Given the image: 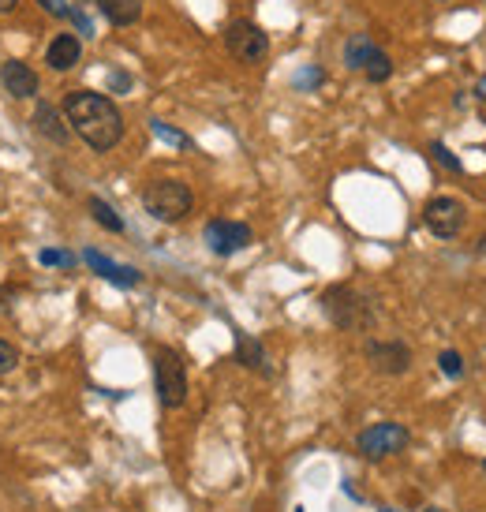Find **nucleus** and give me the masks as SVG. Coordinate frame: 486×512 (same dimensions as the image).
Segmentation results:
<instances>
[{
    "mask_svg": "<svg viewBox=\"0 0 486 512\" xmlns=\"http://www.w3.org/2000/svg\"><path fill=\"white\" fill-rule=\"evenodd\" d=\"M90 214H94V221H98L101 228H109V232H124V221H120V214H116L105 199H90Z\"/></svg>",
    "mask_w": 486,
    "mask_h": 512,
    "instance_id": "f3484780",
    "label": "nucleus"
},
{
    "mask_svg": "<svg viewBox=\"0 0 486 512\" xmlns=\"http://www.w3.org/2000/svg\"><path fill=\"white\" fill-rule=\"evenodd\" d=\"M38 262H42V266H75V255H68V251H53V247H49V251L38 255Z\"/></svg>",
    "mask_w": 486,
    "mask_h": 512,
    "instance_id": "4be33fe9",
    "label": "nucleus"
},
{
    "mask_svg": "<svg viewBox=\"0 0 486 512\" xmlns=\"http://www.w3.org/2000/svg\"><path fill=\"white\" fill-rule=\"evenodd\" d=\"M464 221H468V210H464V202L453 199V195H434V199L423 206V225H427L430 236H438V240L460 236Z\"/></svg>",
    "mask_w": 486,
    "mask_h": 512,
    "instance_id": "39448f33",
    "label": "nucleus"
},
{
    "mask_svg": "<svg viewBox=\"0 0 486 512\" xmlns=\"http://www.w3.org/2000/svg\"><path fill=\"white\" fill-rule=\"evenodd\" d=\"M64 120L98 154L113 150L124 139V116L113 105V98H105L98 90H72L64 98Z\"/></svg>",
    "mask_w": 486,
    "mask_h": 512,
    "instance_id": "f257e3e1",
    "label": "nucleus"
},
{
    "mask_svg": "<svg viewBox=\"0 0 486 512\" xmlns=\"http://www.w3.org/2000/svg\"><path fill=\"white\" fill-rule=\"evenodd\" d=\"M322 311L329 314V322L341 329H371L374 326V311L371 303L359 296L356 288L348 285H333L322 296Z\"/></svg>",
    "mask_w": 486,
    "mask_h": 512,
    "instance_id": "7ed1b4c3",
    "label": "nucleus"
},
{
    "mask_svg": "<svg viewBox=\"0 0 486 512\" xmlns=\"http://www.w3.org/2000/svg\"><path fill=\"white\" fill-rule=\"evenodd\" d=\"M225 45H229V53L240 64H258L270 53V38L251 19H232L229 27H225Z\"/></svg>",
    "mask_w": 486,
    "mask_h": 512,
    "instance_id": "423d86ee",
    "label": "nucleus"
},
{
    "mask_svg": "<svg viewBox=\"0 0 486 512\" xmlns=\"http://www.w3.org/2000/svg\"><path fill=\"white\" fill-rule=\"evenodd\" d=\"M38 4H45V12L57 15V19H64V15H72V8H68V0H38Z\"/></svg>",
    "mask_w": 486,
    "mask_h": 512,
    "instance_id": "b1692460",
    "label": "nucleus"
},
{
    "mask_svg": "<svg viewBox=\"0 0 486 512\" xmlns=\"http://www.w3.org/2000/svg\"><path fill=\"white\" fill-rule=\"evenodd\" d=\"M0 83L12 98H34L38 94V75L30 72L23 60H4L0 64Z\"/></svg>",
    "mask_w": 486,
    "mask_h": 512,
    "instance_id": "9b49d317",
    "label": "nucleus"
},
{
    "mask_svg": "<svg viewBox=\"0 0 486 512\" xmlns=\"http://www.w3.org/2000/svg\"><path fill=\"white\" fill-rule=\"evenodd\" d=\"M83 57V42L75 38V34H57L49 49H45V64L53 68V72H72L75 64Z\"/></svg>",
    "mask_w": 486,
    "mask_h": 512,
    "instance_id": "f8f14e48",
    "label": "nucleus"
},
{
    "mask_svg": "<svg viewBox=\"0 0 486 512\" xmlns=\"http://www.w3.org/2000/svg\"><path fill=\"white\" fill-rule=\"evenodd\" d=\"M83 262L90 266V270L98 273V277H105V281H113L116 288H135L139 281H143V273L131 270V266H120V262H113V258H105L101 251H83Z\"/></svg>",
    "mask_w": 486,
    "mask_h": 512,
    "instance_id": "9d476101",
    "label": "nucleus"
},
{
    "mask_svg": "<svg viewBox=\"0 0 486 512\" xmlns=\"http://www.w3.org/2000/svg\"><path fill=\"white\" fill-rule=\"evenodd\" d=\"M19 367V348H12L8 341H0V374Z\"/></svg>",
    "mask_w": 486,
    "mask_h": 512,
    "instance_id": "5701e85b",
    "label": "nucleus"
},
{
    "mask_svg": "<svg viewBox=\"0 0 486 512\" xmlns=\"http://www.w3.org/2000/svg\"><path fill=\"white\" fill-rule=\"evenodd\" d=\"M382 512H393V509H382Z\"/></svg>",
    "mask_w": 486,
    "mask_h": 512,
    "instance_id": "cd10ccee",
    "label": "nucleus"
},
{
    "mask_svg": "<svg viewBox=\"0 0 486 512\" xmlns=\"http://www.w3.org/2000/svg\"><path fill=\"white\" fill-rule=\"evenodd\" d=\"M363 72H367V79H371V83H386L389 75H393V60H389L386 53L378 49V53L367 60V68H363Z\"/></svg>",
    "mask_w": 486,
    "mask_h": 512,
    "instance_id": "a211bd4d",
    "label": "nucleus"
},
{
    "mask_svg": "<svg viewBox=\"0 0 486 512\" xmlns=\"http://www.w3.org/2000/svg\"><path fill=\"white\" fill-rule=\"evenodd\" d=\"M98 8L113 27H131L143 15V0H98Z\"/></svg>",
    "mask_w": 486,
    "mask_h": 512,
    "instance_id": "4468645a",
    "label": "nucleus"
},
{
    "mask_svg": "<svg viewBox=\"0 0 486 512\" xmlns=\"http://www.w3.org/2000/svg\"><path fill=\"white\" fill-rule=\"evenodd\" d=\"M438 367H442L445 378H460V374H464V359L449 348V352H442V356H438Z\"/></svg>",
    "mask_w": 486,
    "mask_h": 512,
    "instance_id": "aec40b11",
    "label": "nucleus"
},
{
    "mask_svg": "<svg viewBox=\"0 0 486 512\" xmlns=\"http://www.w3.org/2000/svg\"><path fill=\"white\" fill-rule=\"evenodd\" d=\"M367 359H371L374 370H382V374H404V370L412 367V348L401 341H371L367 344Z\"/></svg>",
    "mask_w": 486,
    "mask_h": 512,
    "instance_id": "1a4fd4ad",
    "label": "nucleus"
},
{
    "mask_svg": "<svg viewBox=\"0 0 486 512\" xmlns=\"http://www.w3.org/2000/svg\"><path fill=\"white\" fill-rule=\"evenodd\" d=\"M423 512H445V509H438V505H430V509H423Z\"/></svg>",
    "mask_w": 486,
    "mask_h": 512,
    "instance_id": "bb28decb",
    "label": "nucleus"
},
{
    "mask_svg": "<svg viewBox=\"0 0 486 512\" xmlns=\"http://www.w3.org/2000/svg\"><path fill=\"white\" fill-rule=\"evenodd\" d=\"M143 206L150 217H158L165 225H176V221H184V217L191 214L195 195H191V187L180 184V180H154V184L143 187Z\"/></svg>",
    "mask_w": 486,
    "mask_h": 512,
    "instance_id": "f03ea898",
    "label": "nucleus"
},
{
    "mask_svg": "<svg viewBox=\"0 0 486 512\" xmlns=\"http://www.w3.org/2000/svg\"><path fill=\"white\" fill-rule=\"evenodd\" d=\"M154 385H158L161 408H184L187 367H184V359H180V352L158 348V356H154Z\"/></svg>",
    "mask_w": 486,
    "mask_h": 512,
    "instance_id": "20e7f679",
    "label": "nucleus"
},
{
    "mask_svg": "<svg viewBox=\"0 0 486 512\" xmlns=\"http://www.w3.org/2000/svg\"><path fill=\"white\" fill-rule=\"evenodd\" d=\"M251 228L243 225V221H210L206 225V243H210V251L221 258L236 255L243 247H251Z\"/></svg>",
    "mask_w": 486,
    "mask_h": 512,
    "instance_id": "6e6552de",
    "label": "nucleus"
},
{
    "mask_svg": "<svg viewBox=\"0 0 486 512\" xmlns=\"http://www.w3.org/2000/svg\"><path fill=\"white\" fill-rule=\"evenodd\" d=\"M408 441H412V430L404 427V423H374V427H367L359 434L356 445L367 460H382V456L408 449Z\"/></svg>",
    "mask_w": 486,
    "mask_h": 512,
    "instance_id": "0eeeda50",
    "label": "nucleus"
},
{
    "mask_svg": "<svg viewBox=\"0 0 486 512\" xmlns=\"http://www.w3.org/2000/svg\"><path fill=\"white\" fill-rule=\"evenodd\" d=\"M15 4H19V0H0V12H12Z\"/></svg>",
    "mask_w": 486,
    "mask_h": 512,
    "instance_id": "a878e982",
    "label": "nucleus"
},
{
    "mask_svg": "<svg viewBox=\"0 0 486 512\" xmlns=\"http://www.w3.org/2000/svg\"><path fill=\"white\" fill-rule=\"evenodd\" d=\"M430 157H434L438 165H445V169H449V172H464V165H460L457 157L449 154V150H445L442 143H434V146H430Z\"/></svg>",
    "mask_w": 486,
    "mask_h": 512,
    "instance_id": "412c9836",
    "label": "nucleus"
},
{
    "mask_svg": "<svg viewBox=\"0 0 486 512\" xmlns=\"http://www.w3.org/2000/svg\"><path fill=\"white\" fill-rule=\"evenodd\" d=\"M483 468H486V464H483Z\"/></svg>",
    "mask_w": 486,
    "mask_h": 512,
    "instance_id": "c85d7f7f",
    "label": "nucleus"
},
{
    "mask_svg": "<svg viewBox=\"0 0 486 512\" xmlns=\"http://www.w3.org/2000/svg\"><path fill=\"white\" fill-rule=\"evenodd\" d=\"M315 83H322V72H318V68H307V72L296 75V86H315Z\"/></svg>",
    "mask_w": 486,
    "mask_h": 512,
    "instance_id": "393cba45",
    "label": "nucleus"
},
{
    "mask_svg": "<svg viewBox=\"0 0 486 512\" xmlns=\"http://www.w3.org/2000/svg\"><path fill=\"white\" fill-rule=\"evenodd\" d=\"M34 128H38V135H45V139H53V143H68V135H72V131H68V120H64V116L57 113V109H53V105H38V113H34Z\"/></svg>",
    "mask_w": 486,
    "mask_h": 512,
    "instance_id": "ddd939ff",
    "label": "nucleus"
},
{
    "mask_svg": "<svg viewBox=\"0 0 486 512\" xmlns=\"http://www.w3.org/2000/svg\"><path fill=\"white\" fill-rule=\"evenodd\" d=\"M374 53H378V45L371 42V34H352V38L344 42V64L356 68V72L367 68V60H371Z\"/></svg>",
    "mask_w": 486,
    "mask_h": 512,
    "instance_id": "2eb2a0df",
    "label": "nucleus"
},
{
    "mask_svg": "<svg viewBox=\"0 0 486 512\" xmlns=\"http://www.w3.org/2000/svg\"><path fill=\"white\" fill-rule=\"evenodd\" d=\"M236 359H240L247 370H262V374L270 370L266 367V352H262V344L251 341L247 333H236Z\"/></svg>",
    "mask_w": 486,
    "mask_h": 512,
    "instance_id": "dca6fc26",
    "label": "nucleus"
},
{
    "mask_svg": "<svg viewBox=\"0 0 486 512\" xmlns=\"http://www.w3.org/2000/svg\"><path fill=\"white\" fill-rule=\"evenodd\" d=\"M150 131L158 135L161 143H169V146H180V150H187V146H191V139H187L184 131L169 128V124H161V120H150Z\"/></svg>",
    "mask_w": 486,
    "mask_h": 512,
    "instance_id": "6ab92c4d",
    "label": "nucleus"
}]
</instances>
